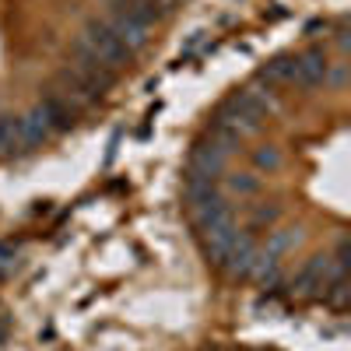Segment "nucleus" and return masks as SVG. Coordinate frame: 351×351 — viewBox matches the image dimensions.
I'll return each instance as SVG.
<instances>
[{
    "mask_svg": "<svg viewBox=\"0 0 351 351\" xmlns=\"http://www.w3.org/2000/svg\"><path fill=\"white\" fill-rule=\"evenodd\" d=\"M228 190L239 193V197H250V193L260 190V180L253 172H236V176H228Z\"/></svg>",
    "mask_w": 351,
    "mask_h": 351,
    "instance_id": "obj_10",
    "label": "nucleus"
},
{
    "mask_svg": "<svg viewBox=\"0 0 351 351\" xmlns=\"http://www.w3.org/2000/svg\"><path fill=\"white\" fill-rule=\"evenodd\" d=\"M21 152L28 148H25L18 116H0V155H21Z\"/></svg>",
    "mask_w": 351,
    "mask_h": 351,
    "instance_id": "obj_7",
    "label": "nucleus"
},
{
    "mask_svg": "<svg viewBox=\"0 0 351 351\" xmlns=\"http://www.w3.org/2000/svg\"><path fill=\"white\" fill-rule=\"evenodd\" d=\"M228 155H232V152L225 148V144H218L215 137H204V141H197V144H193V152H190V172L218 183V176L225 172Z\"/></svg>",
    "mask_w": 351,
    "mask_h": 351,
    "instance_id": "obj_2",
    "label": "nucleus"
},
{
    "mask_svg": "<svg viewBox=\"0 0 351 351\" xmlns=\"http://www.w3.org/2000/svg\"><path fill=\"white\" fill-rule=\"evenodd\" d=\"M253 221L256 225H274L278 221V208H256L253 211Z\"/></svg>",
    "mask_w": 351,
    "mask_h": 351,
    "instance_id": "obj_12",
    "label": "nucleus"
},
{
    "mask_svg": "<svg viewBox=\"0 0 351 351\" xmlns=\"http://www.w3.org/2000/svg\"><path fill=\"white\" fill-rule=\"evenodd\" d=\"M291 71H295V56H274L267 67H260V81H291Z\"/></svg>",
    "mask_w": 351,
    "mask_h": 351,
    "instance_id": "obj_8",
    "label": "nucleus"
},
{
    "mask_svg": "<svg viewBox=\"0 0 351 351\" xmlns=\"http://www.w3.org/2000/svg\"><path fill=\"white\" fill-rule=\"evenodd\" d=\"M81 36H84V43H88V46H92V49L102 56V64H106L109 71H120V67H127V64H130V56H134V53H130L120 39H116V32L106 25V18L88 21Z\"/></svg>",
    "mask_w": 351,
    "mask_h": 351,
    "instance_id": "obj_1",
    "label": "nucleus"
},
{
    "mask_svg": "<svg viewBox=\"0 0 351 351\" xmlns=\"http://www.w3.org/2000/svg\"><path fill=\"white\" fill-rule=\"evenodd\" d=\"M253 165H256V169H278V165H281L278 148H256V152H253Z\"/></svg>",
    "mask_w": 351,
    "mask_h": 351,
    "instance_id": "obj_11",
    "label": "nucleus"
},
{
    "mask_svg": "<svg viewBox=\"0 0 351 351\" xmlns=\"http://www.w3.org/2000/svg\"><path fill=\"white\" fill-rule=\"evenodd\" d=\"M39 112H43V120H46V127H49V134H64V130H71V123H74V109L60 99V95H46L39 106H36Z\"/></svg>",
    "mask_w": 351,
    "mask_h": 351,
    "instance_id": "obj_5",
    "label": "nucleus"
},
{
    "mask_svg": "<svg viewBox=\"0 0 351 351\" xmlns=\"http://www.w3.org/2000/svg\"><path fill=\"white\" fill-rule=\"evenodd\" d=\"M18 123H21V137H25V148H36V144H43L46 137H53L49 134V127H46V120H43V112L32 106L25 116H18Z\"/></svg>",
    "mask_w": 351,
    "mask_h": 351,
    "instance_id": "obj_6",
    "label": "nucleus"
},
{
    "mask_svg": "<svg viewBox=\"0 0 351 351\" xmlns=\"http://www.w3.org/2000/svg\"><path fill=\"white\" fill-rule=\"evenodd\" d=\"M327 67H330L327 49L313 46V49H306V53H299V56H295L291 84H302V88H316V84H324V81H327Z\"/></svg>",
    "mask_w": 351,
    "mask_h": 351,
    "instance_id": "obj_3",
    "label": "nucleus"
},
{
    "mask_svg": "<svg viewBox=\"0 0 351 351\" xmlns=\"http://www.w3.org/2000/svg\"><path fill=\"white\" fill-rule=\"evenodd\" d=\"M295 246H299V228H281V232H274V236H271L267 250H260V253H267L271 260H278L281 253L295 250Z\"/></svg>",
    "mask_w": 351,
    "mask_h": 351,
    "instance_id": "obj_9",
    "label": "nucleus"
},
{
    "mask_svg": "<svg viewBox=\"0 0 351 351\" xmlns=\"http://www.w3.org/2000/svg\"><path fill=\"white\" fill-rule=\"evenodd\" d=\"M106 25L112 28V32H116V39H120L130 53H137V49H144V46H148V32H152V28H144V25H137L134 18H123V14H106Z\"/></svg>",
    "mask_w": 351,
    "mask_h": 351,
    "instance_id": "obj_4",
    "label": "nucleus"
}]
</instances>
